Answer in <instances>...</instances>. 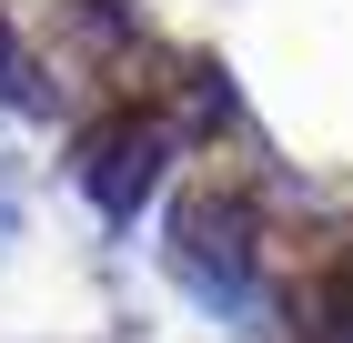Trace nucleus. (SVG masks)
Segmentation results:
<instances>
[{
	"label": "nucleus",
	"instance_id": "obj_2",
	"mask_svg": "<svg viewBox=\"0 0 353 343\" xmlns=\"http://www.w3.org/2000/svg\"><path fill=\"white\" fill-rule=\"evenodd\" d=\"M182 273L192 283H202V273H212V283H243V212L232 202H192L182 212Z\"/></svg>",
	"mask_w": 353,
	"mask_h": 343
},
{
	"label": "nucleus",
	"instance_id": "obj_1",
	"mask_svg": "<svg viewBox=\"0 0 353 343\" xmlns=\"http://www.w3.org/2000/svg\"><path fill=\"white\" fill-rule=\"evenodd\" d=\"M152 172H162V141L141 132V121H132V132L111 121V132H101V141L81 152V182H91V202H101L111 222H121V212H132L141 192H152Z\"/></svg>",
	"mask_w": 353,
	"mask_h": 343
}]
</instances>
